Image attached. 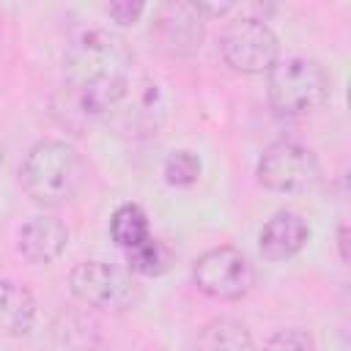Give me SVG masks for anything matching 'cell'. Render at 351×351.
<instances>
[{
	"label": "cell",
	"mask_w": 351,
	"mask_h": 351,
	"mask_svg": "<svg viewBox=\"0 0 351 351\" xmlns=\"http://www.w3.org/2000/svg\"><path fill=\"white\" fill-rule=\"evenodd\" d=\"M310 239V225L296 211H277L266 219L258 236L261 255L271 263H280L285 258H293Z\"/></svg>",
	"instance_id": "30bf717a"
},
{
	"label": "cell",
	"mask_w": 351,
	"mask_h": 351,
	"mask_svg": "<svg viewBox=\"0 0 351 351\" xmlns=\"http://www.w3.org/2000/svg\"><path fill=\"white\" fill-rule=\"evenodd\" d=\"M266 93L269 104L277 115L299 118L307 112H315L326 104L332 80L326 69L313 58H285L277 60L269 71Z\"/></svg>",
	"instance_id": "3957f363"
},
{
	"label": "cell",
	"mask_w": 351,
	"mask_h": 351,
	"mask_svg": "<svg viewBox=\"0 0 351 351\" xmlns=\"http://www.w3.org/2000/svg\"><path fill=\"white\" fill-rule=\"evenodd\" d=\"M154 33L173 55H195L203 41V14L195 3H165L156 14Z\"/></svg>",
	"instance_id": "9c48e42d"
},
{
	"label": "cell",
	"mask_w": 351,
	"mask_h": 351,
	"mask_svg": "<svg viewBox=\"0 0 351 351\" xmlns=\"http://www.w3.org/2000/svg\"><path fill=\"white\" fill-rule=\"evenodd\" d=\"M192 282L197 285L200 293H206L211 299L236 302L252 291L255 266L236 247H214L195 261Z\"/></svg>",
	"instance_id": "5b68a950"
},
{
	"label": "cell",
	"mask_w": 351,
	"mask_h": 351,
	"mask_svg": "<svg viewBox=\"0 0 351 351\" xmlns=\"http://www.w3.org/2000/svg\"><path fill=\"white\" fill-rule=\"evenodd\" d=\"M143 11H145V3L140 0H115L107 5V14L112 16L115 25H134Z\"/></svg>",
	"instance_id": "ac0fdd59"
},
{
	"label": "cell",
	"mask_w": 351,
	"mask_h": 351,
	"mask_svg": "<svg viewBox=\"0 0 351 351\" xmlns=\"http://www.w3.org/2000/svg\"><path fill=\"white\" fill-rule=\"evenodd\" d=\"M195 351H255L252 335L233 318H214L197 335Z\"/></svg>",
	"instance_id": "4fadbf2b"
},
{
	"label": "cell",
	"mask_w": 351,
	"mask_h": 351,
	"mask_svg": "<svg viewBox=\"0 0 351 351\" xmlns=\"http://www.w3.org/2000/svg\"><path fill=\"white\" fill-rule=\"evenodd\" d=\"M71 293L90 307L121 313L137 302V282L129 271L107 261H82L69 274Z\"/></svg>",
	"instance_id": "52a82bcc"
},
{
	"label": "cell",
	"mask_w": 351,
	"mask_h": 351,
	"mask_svg": "<svg viewBox=\"0 0 351 351\" xmlns=\"http://www.w3.org/2000/svg\"><path fill=\"white\" fill-rule=\"evenodd\" d=\"M126 261H129V266L134 269V271H140V274H145V277H156V274H162L167 266H170V250L159 241V239H148V241H143L140 247H134V250H129L126 252Z\"/></svg>",
	"instance_id": "9a60e30c"
},
{
	"label": "cell",
	"mask_w": 351,
	"mask_h": 351,
	"mask_svg": "<svg viewBox=\"0 0 351 351\" xmlns=\"http://www.w3.org/2000/svg\"><path fill=\"white\" fill-rule=\"evenodd\" d=\"M337 247H340V261L348 263L351 261V252H348V225L343 222L340 230H337Z\"/></svg>",
	"instance_id": "d6986e66"
},
{
	"label": "cell",
	"mask_w": 351,
	"mask_h": 351,
	"mask_svg": "<svg viewBox=\"0 0 351 351\" xmlns=\"http://www.w3.org/2000/svg\"><path fill=\"white\" fill-rule=\"evenodd\" d=\"M263 351H315V343L304 329H280L266 340Z\"/></svg>",
	"instance_id": "e0dca14e"
},
{
	"label": "cell",
	"mask_w": 351,
	"mask_h": 351,
	"mask_svg": "<svg viewBox=\"0 0 351 351\" xmlns=\"http://www.w3.org/2000/svg\"><path fill=\"white\" fill-rule=\"evenodd\" d=\"M33 321H36L33 293L14 280H0V335L3 337L27 335Z\"/></svg>",
	"instance_id": "7c38bea8"
},
{
	"label": "cell",
	"mask_w": 351,
	"mask_h": 351,
	"mask_svg": "<svg viewBox=\"0 0 351 351\" xmlns=\"http://www.w3.org/2000/svg\"><path fill=\"white\" fill-rule=\"evenodd\" d=\"M165 96L162 88L148 77H132L121 101L107 112L115 115L118 126L129 134H156L165 121Z\"/></svg>",
	"instance_id": "ba28073f"
},
{
	"label": "cell",
	"mask_w": 351,
	"mask_h": 351,
	"mask_svg": "<svg viewBox=\"0 0 351 351\" xmlns=\"http://www.w3.org/2000/svg\"><path fill=\"white\" fill-rule=\"evenodd\" d=\"M258 181L271 192L302 195L321 181V165L307 145L277 140L263 151L258 162Z\"/></svg>",
	"instance_id": "277c9868"
},
{
	"label": "cell",
	"mask_w": 351,
	"mask_h": 351,
	"mask_svg": "<svg viewBox=\"0 0 351 351\" xmlns=\"http://www.w3.org/2000/svg\"><path fill=\"white\" fill-rule=\"evenodd\" d=\"M69 244V228L58 217H33L16 233V250L30 263H52Z\"/></svg>",
	"instance_id": "8fae6325"
},
{
	"label": "cell",
	"mask_w": 351,
	"mask_h": 351,
	"mask_svg": "<svg viewBox=\"0 0 351 351\" xmlns=\"http://www.w3.org/2000/svg\"><path fill=\"white\" fill-rule=\"evenodd\" d=\"M66 80L88 115H107L132 82V52L107 30H85L66 52Z\"/></svg>",
	"instance_id": "6da1fadb"
},
{
	"label": "cell",
	"mask_w": 351,
	"mask_h": 351,
	"mask_svg": "<svg viewBox=\"0 0 351 351\" xmlns=\"http://www.w3.org/2000/svg\"><path fill=\"white\" fill-rule=\"evenodd\" d=\"M162 173L170 186H192L200 178V159L192 151H173L165 159Z\"/></svg>",
	"instance_id": "2e32d148"
},
{
	"label": "cell",
	"mask_w": 351,
	"mask_h": 351,
	"mask_svg": "<svg viewBox=\"0 0 351 351\" xmlns=\"http://www.w3.org/2000/svg\"><path fill=\"white\" fill-rule=\"evenodd\" d=\"M110 236L112 241L129 252L134 247H140L143 241L151 239V228H148V217L137 203H123L115 208L112 219H110Z\"/></svg>",
	"instance_id": "5bb4252c"
},
{
	"label": "cell",
	"mask_w": 351,
	"mask_h": 351,
	"mask_svg": "<svg viewBox=\"0 0 351 351\" xmlns=\"http://www.w3.org/2000/svg\"><path fill=\"white\" fill-rule=\"evenodd\" d=\"M219 52L230 69L241 74H263L277 63L280 44L274 30L263 19L241 16L222 30Z\"/></svg>",
	"instance_id": "8992f818"
},
{
	"label": "cell",
	"mask_w": 351,
	"mask_h": 351,
	"mask_svg": "<svg viewBox=\"0 0 351 351\" xmlns=\"http://www.w3.org/2000/svg\"><path fill=\"white\" fill-rule=\"evenodd\" d=\"M85 178H88L85 159L66 140L36 143L19 170V181L27 197L49 208L69 203L82 189Z\"/></svg>",
	"instance_id": "7a4b0ae2"
}]
</instances>
